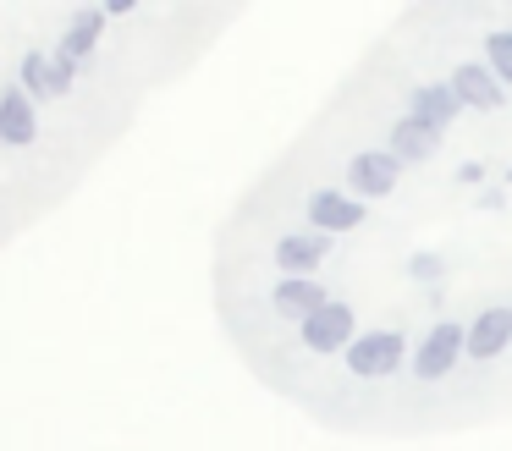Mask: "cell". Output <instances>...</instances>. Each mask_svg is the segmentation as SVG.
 Listing matches in <instances>:
<instances>
[{
  "label": "cell",
  "mask_w": 512,
  "mask_h": 451,
  "mask_svg": "<svg viewBox=\"0 0 512 451\" xmlns=\"http://www.w3.org/2000/svg\"><path fill=\"white\" fill-rule=\"evenodd\" d=\"M485 55H490V72L512 83V33H490V39H485Z\"/></svg>",
  "instance_id": "8fae6325"
},
{
  "label": "cell",
  "mask_w": 512,
  "mask_h": 451,
  "mask_svg": "<svg viewBox=\"0 0 512 451\" xmlns=\"http://www.w3.org/2000/svg\"><path fill=\"white\" fill-rule=\"evenodd\" d=\"M402 176H408V165H402L397 154H386V149H364V154H353V165H347V182H353L364 198H391L402 187Z\"/></svg>",
  "instance_id": "8992f818"
},
{
  "label": "cell",
  "mask_w": 512,
  "mask_h": 451,
  "mask_svg": "<svg viewBox=\"0 0 512 451\" xmlns=\"http://www.w3.org/2000/svg\"><path fill=\"white\" fill-rule=\"evenodd\" d=\"M386 154H397V160H408V165H424V160L441 154V132L424 127L419 116H402V121H391V132H386Z\"/></svg>",
  "instance_id": "9c48e42d"
},
{
  "label": "cell",
  "mask_w": 512,
  "mask_h": 451,
  "mask_svg": "<svg viewBox=\"0 0 512 451\" xmlns=\"http://www.w3.org/2000/svg\"><path fill=\"white\" fill-rule=\"evenodd\" d=\"M369 220V209L358 198H347L342 187H309L303 193V226L325 231V237H342V231H358Z\"/></svg>",
  "instance_id": "5b68a950"
},
{
  "label": "cell",
  "mask_w": 512,
  "mask_h": 451,
  "mask_svg": "<svg viewBox=\"0 0 512 451\" xmlns=\"http://www.w3.org/2000/svg\"><path fill=\"white\" fill-rule=\"evenodd\" d=\"M507 341H512V308H479V319L468 325V358L490 363L507 352Z\"/></svg>",
  "instance_id": "30bf717a"
},
{
  "label": "cell",
  "mask_w": 512,
  "mask_h": 451,
  "mask_svg": "<svg viewBox=\"0 0 512 451\" xmlns=\"http://www.w3.org/2000/svg\"><path fill=\"white\" fill-rule=\"evenodd\" d=\"M408 116H419L424 127H452L463 116V99L452 94V83H408Z\"/></svg>",
  "instance_id": "ba28073f"
},
{
  "label": "cell",
  "mask_w": 512,
  "mask_h": 451,
  "mask_svg": "<svg viewBox=\"0 0 512 451\" xmlns=\"http://www.w3.org/2000/svg\"><path fill=\"white\" fill-rule=\"evenodd\" d=\"M446 83H452V94L463 99L468 110H501V83H496V72H490V66H479V61H452V77H446Z\"/></svg>",
  "instance_id": "52a82bcc"
},
{
  "label": "cell",
  "mask_w": 512,
  "mask_h": 451,
  "mask_svg": "<svg viewBox=\"0 0 512 451\" xmlns=\"http://www.w3.org/2000/svg\"><path fill=\"white\" fill-rule=\"evenodd\" d=\"M468 352V330L457 325V319H435L430 325V336L419 341V352H413V380L419 385H435V380H446V374L457 369V358Z\"/></svg>",
  "instance_id": "277c9868"
},
{
  "label": "cell",
  "mask_w": 512,
  "mask_h": 451,
  "mask_svg": "<svg viewBox=\"0 0 512 451\" xmlns=\"http://www.w3.org/2000/svg\"><path fill=\"white\" fill-rule=\"evenodd\" d=\"M353 330H358V314L353 303H342V297H331V303L320 308V314H309L292 336H298V347L309 352V358H336L342 347H353Z\"/></svg>",
  "instance_id": "7a4b0ae2"
},
{
  "label": "cell",
  "mask_w": 512,
  "mask_h": 451,
  "mask_svg": "<svg viewBox=\"0 0 512 451\" xmlns=\"http://www.w3.org/2000/svg\"><path fill=\"white\" fill-rule=\"evenodd\" d=\"M402 363H413L408 358V336H402V330H391V325L364 330V336L347 347V369H353L358 380H386V374L402 369Z\"/></svg>",
  "instance_id": "3957f363"
},
{
  "label": "cell",
  "mask_w": 512,
  "mask_h": 451,
  "mask_svg": "<svg viewBox=\"0 0 512 451\" xmlns=\"http://www.w3.org/2000/svg\"><path fill=\"white\" fill-rule=\"evenodd\" d=\"M210 28L199 6L0 0V253L78 193Z\"/></svg>",
  "instance_id": "6da1fadb"
}]
</instances>
